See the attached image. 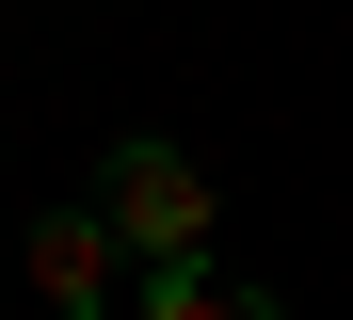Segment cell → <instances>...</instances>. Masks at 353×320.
I'll list each match as a JSON object with an SVG mask.
<instances>
[{
    "instance_id": "6da1fadb",
    "label": "cell",
    "mask_w": 353,
    "mask_h": 320,
    "mask_svg": "<svg viewBox=\"0 0 353 320\" xmlns=\"http://www.w3.org/2000/svg\"><path fill=\"white\" fill-rule=\"evenodd\" d=\"M97 224L145 256V273H176V256H209V224H225V192L176 160V145H112L97 160Z\"/></svg>"
},
{
    "instance_id": "7a4b0ae2",
    "label": "cell",
    "mask_w": 353,
    "mask_h": 320,
    "mask_svg": "<svg viewBox=\"0 0 353 320\" xmlns=\"http://www.w3.org/2000/svg\"><path fill=\"white\" fill-rule=\"evenodd\" d=\"M17 288H32L48 320H112V304H129V240H112L97 209H48V224L17 240Z\"/></svg>"
},
{
    "instance_id": "3957f363",
    "label": "cell",
    "mask_w": 353,
    "mask_h": 320,
    "mask_svg": "<svg viewBox=\"0 0 353 320\" xmlns=\"http://www.w3.org/2000/svg\"><path fill=\"white\" fill-rule=\"evenodd\" d=\"M129 320H289L257 273H225V256H176V273H145L129 288Z\"/></svg>"
}]
</instances>
